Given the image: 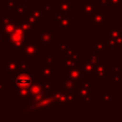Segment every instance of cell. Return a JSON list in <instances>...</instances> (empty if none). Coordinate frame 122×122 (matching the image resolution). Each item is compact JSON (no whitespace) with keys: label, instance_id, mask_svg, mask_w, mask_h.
<instances>
[{"label":"cell","instance_id":"6da1fadb","mask_svg":"<svg viewBox=\"0 0 122 122\" xmlns=\"http://www.w3.org/2000/svg\"><path fill=\"white\" fill-rule=\"evenodd\" d=\"M43 51L44 48L40 45L39 39H26L20 53L26 60L32 62L39 56V53H42Z\"/></svg>","mask_w":122,"mask_h":122},{"label":"cell","instance_id":"7a4b0ae2","mask_svg":"<svg viewBox=\"0 0 122 122\" xmlns=\"http://www.w3.org/2000/svg\"><path fill=\"white\" fill-rule=\"evenodd\" d=\"M77 95L82 105L90 104L95 99V85L91 81V77L86 78L82 83H80Z\"/></svg>","mask_w":122,"mask_h":122},{"label":"cell","instance_id":"3957f363","mask_svg":"<svg viewBox=\"0 0 122 122\" xmlns=\"http://www.w3.org/2000/svg\"><path fill=\"white\" fill-rule=\"evenodd\" d=\"M25 32L21 29V27L18 25V27L14 30V31L10 35L8 40V48L12 51L13 53L21 52V50L23 48L24 42H25Z\"/></svg>","mask_w":122,"mask_h":122},{"label":"cell","instance_id":"277c9868","mask_svg":"<svg viewBox=\"0 0 122 122\" xmlns=\"http://www.w3.org/2000/svg\"><path fill=\"white\" fill-rule=\"evenodd\" d=\"M35 78L33 74L30 72V70L22 71L20 72L12 74V86L15 89H23L30 88L31 84L34 82Z\"/></svg>","mask_w":122,"mask_h":122},{"label":"cell","instance_id":"5b68a950","mask_svg":"<svg viewBox=\"0 0 122 122\" xmlns=\"http://www.w3.org/2000/svg\"><path fill=\"white\" fill-rule=\"evenodd\" d=\"M104 8L99 4L96 5L95 11L90 17V26L91 27H107L108 26V14L104 12Z\"/></svg>","mask_w":122,"mask_h":122},{"label":"cell","instance_id":"8992f818","mask_svg":"<svg viewBox=\"0 0 122 122\" xmlns=\"http://www.w3.org/2000/svg\"><path fill=\"white\" fill-rule=\"evenodd\" d=\"M64 75H65V78L70 79V80H73L77 83H82L86 78L91 77V75L86 74L83 71V70L81 68V64H79V65H77L76 67H73V68L65 67Z\"/></svg>","mask_w":122,"mask_h":122},{"label":"cell","instance_id":"52a82bcc","mask_svg":"<svg viewBox=\"0 0 122 122\" xmlns=\"http://www.w3.org/2000/svg\"><path fill=\"white\" fill-rule=\"evenodd\" d=\"M53 100L55 101L56 105L60 107V109H69L70 104L68 100V90L62 87H56V89L51 92Z\"/></svg>","mask_w":122,"mask_h":122},{"label":"cell","instance_id":"ba28073f","mask_svg":"<svg viewBox=\"0 0 122 122\" xmlns=\"http://www.w3.org/2000/svg\"><path fill=\"white\" fill-rule=\"evenodd\" d=\"M55 13H60L64 16H73V1L57 0L55 2Z\"/></svg>","mask_w":122,"mask_h":122},{"label":"cell","instance_id":"9c48e42d","mask_svg":"<svg viewBox=\"0 0 122 122\" xmlns=\"http://www.w3.org/2000/svg\"><path fill=\"white\" fill-rule=\"evenodd\" d=\"M20 61H17L16 56H10L8 60L3 63V73L4 74H14L19 72Z\"/></svg>","mask_w":122,"mask_h":122},{"label":"cell","instance_id":"30bf717a","mask_svg":"<svg viewBox=\"0 0 122 122\" xmlns=\"http://www.w3.org/2000/svg\"><path fill=\"white\" fill-rule=\"evenodd\" d=\"M56 78V65H40L38 66V78Z\"/></svg>","mask_w":122,"mask_h":122},{"label":"cell","instance_id":"8fae6325","mask_svg":"<svg viewBox=\"0 0 122 122\" xmlns=\"http://www.w3.org/2000/svg\"><path fill=\"white\" fill-rule=\"evenodd\" d=\"M95 79H107L109 77V63L108 61H99L96 64V69L93 73Z\"/></svg>","mask_w":122,"mask_h":122},{"label":"cell","instance_id":"7c38bea8","mask_svg":"<svg viewBox=\"0 0 122 122\" xmlns=\"http://www.w3.org/2000/svg\"><path fill=\"white\" fill-rule=\"evenodd\" d=\"M82 18H90L92 13L95 11L96 4L93 0H82Z\"/></svg>","mask_w":122,"mask_h":122},{"label":"cell","instance_id":"4fadbf2b","mask_svg":"<svg viewBox=\"0 0 122 122\" xmlns=\"http://www.w3.org/2000/svg\"><path fill=\"white\" fill-rule=\"evenodd\" d=\"M18 19H19V18H18L17 16H15V17H13V19H12L10 23H8L7 25H5V26L3 27L2 33H3V36H4L5 40H9L10 35V34L14 31V30L18 27V24H19Z\"/></svg>","mask_w":122,"mask_h":122},{"label":"cell","instance_id":"5bb4252c","mask_svg":"<svg viewBox=\"0 0 122 122\" xmlns=\"http://www.w3.org/2000/svg\"><path fill=\"white\" fill-rule=\"evenodd\" d=\"M39 39L43 40L44 42L51 45L56 44V31L55 30H40L38 32Z\"/></svg>","mask_w":122,"mask_h":122},{"label":"cell","instance_id":"9a60e30c","mask_svg":"<svg viewBox=\"0 0 122 122\" xmlns=\"http://www.w3.org/2000/svg\"><path fill=\"white\" fill-rule=\"evenodd\" d=\"M90 48L94 50L97 52L107 53L109 51V45L107 39H95L92 44L90 45Z\"/></svg>","mask_w":122,"mask_h":122},{"label":"cell","instance_id":"2e32d148","mask_svg":"<svg viewBox=\"0 0 122 122\" xmlns=\"http://www.w3.org/2000/svg\"><path fill=\"white\" fill-rule=\"evenodd\" d=\"M30 13L32 16H34L40 23L44 20V18H47L48 17V13H46L44 11L43 5H34L33 8L30 10Z\"/></svg>","mask_w":122,"mask_h":122},{"label":"cell","instance_id":"e0dca14e","mask_svg":"<svg viewBox=\"0 0 122 122\" xmlns=\"http://www.w3.org/2000/svg\"><path fill=\"white\" fill-rule=\"evenodd\" d=\"M59 29L61 31L73 30V16H65L59 22Z\"/></svg>","mask_w":122,"mask_h":122},{"label":"cell","instance_id":"ac0fdd59","mask_svg":"<svg viewBox=\"0 0 122 122\" xmlns=\"http://www.w3.org/2000/svg\"><path fill=\"white\" fill-rule=\"evenodd\" d=\"M80 86V83H77L73 80H70L67 78H61L60 79V87L67 89V90H73V91H78V88Z\"/></svg>","mask_w":122,"mask_h":122},{"label":"cell","instance_id":"d6986e66","mask_svg":"<svg viewBox=\"0 0 122 122\" xmlns=\"http://www.w3.org/2000/svg\"><path fill=\"white\" fill-rule=\"evenodd\" d=\"M96 64L97 63H94V62H91V61H82L81 62V68L83 70V71L86 73V74H89V75H92L94 73L95 71V69H96Z\"/></svg>","mask_w":122,"mask_h":122},{"label":"cell","instance_id":"ffe728a7","mask_svg":"<svg viewBox=\"0 0 122 122\" xmlns=\"http://www.w3.org/2000/svg\"><path fill=\"white\" fill-rule=\"evenodd\" d=\"M112 92H99V104L100 105H112Z\"/></svg>","mask_w":122,"mask_h":122},{"label":"cell","instance_id":"44dd1931","mask_svg":"<svg viewBox=\"0 0 122 122\" xmlns=\"http://www.w3.org/2000/svg\"><path fill=\"white\" fill-rule=\"evenodd\" d=\"M12 117H14V118L15 117H31V118H33L34 113H32L30 111H28L27 109L21 107V109H13L12 110Z\"/></svg>","mask_w":122,"mask_h":122},{"label":"cell","instance_id":"7402d4cb","mask_svg":"<svg viewBox=\"0 0 122 122\" xmlns=\"http://www.w3.org/2000/svg\"><path fill=\"white\" fill-rule=\"evenodd\" d=\"M11 10H12V13L15 14L19 19L26 20V7L25 6L16 4L15 6L12 7Z\"/></svg>","mask_w":122,"mask_h":122},{"label":"cell","instance_id":"603a6c76","mask_svg":"<svg viewBox=\"0 0 122 122\" xmlns=\"http://www.w3.org/2000/svg\"><path fill=\"white\" fill-rule=\"evenodd\" d=\"M30 94V89L29 88H23V89H16L15 92H12V95L16 97L18 101L20 100H26L27 97Z\"/></svg>","mask_w":122,"mask_h":122},{"label":"cell","instance_id":"cb8c5ba5","mask_svg":"<svg viewBox=\"0 0 122 122\" xmlns=\"http://www.w3.org/2000/svg\"><path fill=\"white\" fill-rule=\"evenodd\" d=\"M42 88H43V91L51 93V92H53L56 89V85H55V83H52L51 82V78L46 77V78H43Z\"/></svg>","mask_w":122,"mask_h":122},{"label":"cell","instance_id":"d4e9b609","mask_svg":"<svg viewBox=\"0 0 122 122\" xmlns=\"http://www.w3.org/2000/svg\"><path fill=\"white\" fill-rule=\"evenodd\" d=\"M122 36V30L117 26H109L108 27V38H116Z\"/></svg>","mask_w":122,"mask_h":122},{"label":"cell","instance_id":"484cf974","mask_svg":"<svg viewBox=\"0 0 122 122\" xmlns=\"http://www.w3.org/2000/svg\"><path fill=\"white\" fill-rule=\"evenodd\" d=\"M18 25L21 27V29L23 30V31L25 32L26 35H28V36H33L34 35V31L32 29L33 27L30 24H29L26 20H21Z\"/></svg>","mask_w":122,"mask_h":122},{"label":"cell","instance_id":"4316f807","mask_svg":"<svg viewBox=\"0 0 122 122\" xmlns=\"http://www.w3.org/2000/svg\"><path fill=\"white\" fill-rule=\"evenodd\" d=\"M38 79L39 78H35L34 82L31 84V86L29 88L30 89V94L29 95H34V94H37L39 92H41L43 91V88H42V83H39L38 82Z\"/></svg>","mask_w":122,"mask_h":122},{"label":"cell","instance_id":"83f0119b","mask_svg":"<svg viewBox=\"0 0 122 122\" xmlns=\"http://www.w3.org/2000/svg\"><path fill=\"white\" fill-rule=\"evenodd\" d=\"M107 40H108L109 47L122 49V36H119L116 38H107Z\"/></svg>","mask_w":122,"mask_h":122},{"label":"cell","instance_id":"f1b7e54d","mask_svg":"<svg viewBox=\"0 0 122 122\" xmlns=\"http://www.w3.org/2000/svg\"><path fill=\"white\" fill-rule=\"evenodd\" d=\"M77 65H79V63L77 61L73 60L72 58L69 57V56H66L63 61H60V66L67 67V68H73V67H76Z\"/></svg>","mask_w":122,"mask_h":122},{"label":"cell","instance_id":"f546056e","mask_svg":"<svg viewBox=\"0 0 122 122\" xmlns=\"http://www.w3.org/2000/svg\"><path fill=\"white\" fill-rule=\"evenodd\" d=\"M70 41L68 39H62L60 40L59 44H55V51L56 52H60V51H64L68 47H69Z\"/></svg>","mask_w":122,"mask_h":122},{"label":"cell","instance_id":"4dcf8cb0","mask_svg":"<svg viewBox=\"0 0 122 122\" xmlns=\"http://www.w3.org/2000/svg\"><path fill=\"white\" fill-rule=\"evenodd\" d=\"M13 13H0V22L2 24V27L10 23L13 19Z\"/></svg>","mask_w":122,"mask_h":122},{"label":"cell","instance_id":"1f68e13d","mask_svg":"<svg viewBox=\"0 0 122 122\" xmlns=\"http://www.w3.org/2000/svg\"><path fill=\"white\" fill-rule=\"evenodd\" d=\"M42 62L43 65H56L55 58L52 56L51 52H48L47 55L42 58Z\"/></svg>","mask_w":122,"mask_h":122},{"label":"cell","instance_id":"d6a6232c","mask_svg":"<svg viewBox=\"0 0 122 122\" xmlns=\"http://www.w3.org/2000/svg\"><path fill=\"white\" fill-rule=\"evenodd\" d=\"M26 21L29 23V24H30L32 27H38L39 26V21L34 17V16H32L30 13H26Z\"/></svg>","mask_w":122,"mask_h":122},{"label":"cell","instance_id":"836d02e7","mask_svg":"<svg viewBox=\"0 0 122 122\" xmlns=\"http://www.w3.org/2000/svg\"><path fill=\"white\" fill-rule=\"evenodd\" d=\"M100 52H97L95 51L94 53H92L90 56H87L86 57V60L87 61H91V62H94V63H98L100 61Z\"/></svg>","mask_w":122,"mask_h":122},{"label":"cell","instance_id":"e575fe53","mask_svg":"<svg viewBox=\"0 0 122 122\" xmlns=\"http://www.w3.org/2000/svg\"><path fill=\"white\" fill-rule=\"evenodd\" d=\"M110 10H120L122 6V0H110Z\"/></svg>","mask_w":122,"mask_h":122},{"label":"cell","instance_id":"d590c367","mask_svg":"<svg viewBox=\"0 0 122 122\" xmlns=\"http://www.w3.org/2000/svg\"><path fill=\"white\" fill-rule=\"evenodd\" d=\"M16 4H17L16 0H4V2H3V9H5V10L12 9V7L15 6Z\"/></svg>","mask_w":122,"mask_h":122},{"label":"cell","instance_id":"8d00e7d4","mask_svg":"<svg viewBox=\"0 0 122 122\" xmlns=\"http://www.w3.org/2000/svg\"><path fill=\"white\" fill-rule=\"evenodd\" d=\"M69 57H71V58H72L73 60H75V61H77L78 63H81L82 62V53L81 52H79L78 51H74L71 56H69Z\"/></svg>","mask_w":122,"mask_h":122},{"label":"cell","instance_id":"74e56055","mask_svg":"<svg viewBox=\"0 0 122 122\" xmlns=\"http://www.w3.org/2000/svg\"><path fill=\"white\" fill-rule=\"evenodd\" d=\"M121 71H122V69H121L120 65H112V75L121 73Z\"/></svg>","mask_w":122,"mask_h":122},{"label":"cell","instance_id":"f35d334b","mask_svg":"<svg viewBox=\"0 0 122 122\" xmlns=\"http://www.w3.org/2000/svg\"><path fill=\"white\" fill-rule=\"evenodd\" d=\"M122 80V75L121 73H117V74H113L112 75V81L113 84H119Z\"/></svg>","mask_w":122,"mask_h":122},{"label":"cell","instance_id":"ab89813d","mask_svg":"<svg viewBox=\"0 0 122 122\" xmlns=\"http://www.w3.org/2000/svg\"><path fill=\"white\" fill-rule=\"evenodd\" d=\"M78 51V50H77V48H73V49H71V48H69V47H68V48H67L63 52L65 53V55H66V56H71V55L74 51Z\"/></svg>","mask_w":122,"mask_h":122},{"label":"cell","instance_id":"60d3db41","mask_svg":"<svg viewBox=\"0 0 122 122\" xmlns=\"http://www.w3.org/2000/svg\"><path fill=\"white\" fill-rule=\"evenodd\" d=\"M99 5L102 6L104 9H109L110 10L111 3H110V0H99Z\"/></svg>","mask_w":122,"mask_h":122},{"label":"cell","instance_id":"b9f144b4","mask_svg":"<svg viewBox=\"0 0 122 122\" xmlns=\"http://www.w3.org/2000/svg\"><path fill=\"white\" fill-rule=\"evenodd\" d=\"M43 9H44V11L48 14H51L52 12V7L51 5L50 4H47V5H43Z\"/></svg>","mask_w":122,"mask_h":122},{"label":"cell","instance_id":"7bdbcfd3","mask_svg":"<svg viewBox=\"0 0 122 122\" xmlns=\"http://www.w3.org/2000/svg\"><path fill=\"white\" fill-rule=\"evenodd\" d=\"M39 43H40V45L44 48V49H47L48 48V43H46V42H44L43 40H41V39H39Z\"/></svg>","mask_w":122,"mask_h":122},{"label":"cell","instance_id":"ee69618b","mask_svg":"<svg viewBox=\"0 0 122 122\" xmlns=\"http://www.w3.org/2000/svg\"><path fill=\"white\" fill-rule=\"evenodd\" d=\"M4 42H5V38H4V36H3V33L0 32V46L3 45Z\"/></svg>","mask_w":122,"mask_h":122},{"label":"cell","instance_id":"f6af8a7d","mask_svg":"<svg viewBox=\"0 0 122 122\" xmlns=\"http://www.w3.org/2000/svg\"><path fill=\"white\" fill-rule=\"evenodd\" d=\"M5 91V87H4V85L2 84V83H0V92H4Z\"/></svg>","mask_w":122,"mask_h":122},{"label":"cell","instance_id":"bcb514c9","mask_svg":"<svg viewBox=\"0 0 122 122\" xmlns=\"http://www.w3.org/2000/svg\"><path fill=\"white\" fill-rule=\"evenodd\" d=\"M2 30H3V27H2V24L0 22V32H2Z\"/></svg>","mask_w":122,"mask_h":122},{"label":"cell","instance_id":"7dc6e473","mask_svg":"<svg viewBox=\"0 0 122 122\" xmlns=\"http://www.w3.org/2000/svg\"><path fill=\"white\" fill-rule=\"evenodd\" d=\"M22 1H37V0H22Z\"/></svg>","mask_w":122,"mask_h":122},{"label":"cell","instance_id":"c3c4849f","mask_svg":"<svg viewBox=\"0 0 122 122\" xmlns=\"http://www.w3.org/2000/svg\"><path fill=\"white\" fill-rule=\"evenodd\" d=\"M120 28H121V30H122V22H121V24H120Z\"/></svg>","mask_w":122,"mask_h":122},{"label":"cell","instance_id":"681fc988","mask_svg":"<svg viewBox=\"0 0 122 122\" xmlns=\"http://www.w3.org/2000/svg\"><path fill=\"white\" fill-rule=\"evenodd\" d=\"M121 75H122V71H121Z\"/></svg>","mask_w":122,"mask_h":122}]
</instances>
